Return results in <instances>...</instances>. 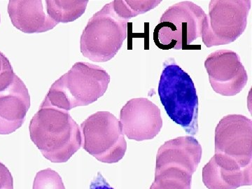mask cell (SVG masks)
<instances>
[{
  "mask_svg": "<svg viewBox=\"0 0 252 189\" xmlns=\"http://www.w3.org/2000/svg\"><path fill=\"white\" fill-rule=\"evenodd\" d=\"M30 135L46 159L55 163L66 162L80 149V127L67 111L43 101L32 119Z\"/></svg>",
  "mask_w": 252,
  "mask_h": 189,
  "instance_id": "6da1fadb",
  "label": "cell"
},
{
  "mask_svg": "<svg viewBox=\"0 0 252 189\" xmlns=\"http://www.w3.org/2000/svg\"><path fill=\"white\" fill-rule=\"evenodd\" d=\"M109 82L110 76L100 66L77 63L55 81L43 101L68 112L94 103L105 94Z\"/></svg>",
  "mask_w": 252,
  "mask_h": 189,
  "instance_id": "7a4b0ae2",
  "label": "cell"
},
{
  "mask_svg": "<svg viewBox=\"0 0 252 189\" xmlns=\"http://www.w3.org/2000/svg\"><path fill=\"white\" fill-rule=\"evenodd\" d=\"M158 94L168 117L187 133L198 132V97L191 78L175 63L165 64Z\"/></svg>",
  "mask_w": 252,
  "mask_h": 189,
  "instance_id": "3957f363",
  "label": "cell"
},
{
  "mask_svg": "<svg viewBox=\"0 0 252 189\" xmlns=\"http://www.w3.org/2000/svg\"><path fill=\"white\" fill-rule=\"evenodd\" d=\"M127 36V21L119 17L112 2L90 18L81 36V52L95 63L112 60L122 47Z\"/></svg>",
  "mask_w": 252,
  "mask_h": 189,
  "instance_id": "277c9868",
  "label": "cell"
},
{
  "mask_svg": "<svg viewBox=\"0 0 252 189\" xmlns=\"http://www.w3.org/2000/svg\"><path fill=\"white\" fill-rule=\"evenodd\" d=\"M204 10L190 1L172 5L162 15L154 31L156 46L162 50H189L192 43L201 37Z\"/></svg>",
  "mask_w": 252,
  "mask_h": 189,
  "instance_id": "5b68a950",
  "label": "cell"
},
{
  "mask_svg": "<svg viewBox=\"0 0 252 189\" xmlns=\"http://www.w3.org/2000/svg\"><path fill=\"white\" fill-rule=\"evenodd\" d=\"M83 149L104 163L122 160L127 150V142L122 124L109 112H97L81 125Z\"/></svg>",
  "mask_w": 252,
  "mask_h": 189,
  "instance_id": "8992f818",
  "label": "cell"
},
{
  "mask_svg": "<svg viewBox=\"0 0 252 189\" xmlns=\"http://www.w3.org/2000/svg\"><path fill=\"white\" fill-rule=\"evenodd\" d=\"M251 0H212L203 24L202 39L207 48L234 42L248 26Z\"/></svg>",
  "mask_w": 252,
  "mask_h": 189,
  "instance_id": "52a82bcc",
  "label": "cell"
},
{
  "mask_svg": "<svg viewBox=\"0 0 252 189\" xmlns=\"http://www.w3.org/2000/svg\"><path fill=\"white\" fill-rule=\"evenodd\" d=\"M215 154L233 159L243 167L252 165V121L240 114L222 118L215 129Z\"/></svg>",
  "mask_w": 252,
  "mask_h": 189,
  "instance_id": "ba28073f",
  "label": "cell"
},
{
  "mask_svg": "<svg viewBox=\"0 0 252 189\" xmlns=\"http://www.w3.org/2000/svg\"><path fill=\"white\" fill-rule=\"evenodd\" d=\"M205 67L212 89L222 96L240 94L248 82L239 55L231 50H217L207 56Z\"/></svg>",
  "mask_w": 252,
  "mask_h": 189,
  "instance_id": "9c48e42d",
  "label": "cell"
},
{
  "mask_svg": "<svg viewBox=\"0 0 252 189\" xmlns=\"http://www.w3.org/2000/svg\"><path fill=\"white\" fill-rule=\"evenodd\" d=\"M119 122L124 135L137 142L152 140L163 125L159 107L142 97L127 101L121 110Z\"/></svg>",
  "mask_w": 252,
  "mask_h": 189,
  "instance_id": "30bf717a",
  "label": "cell"
},
{
  "mask_svg": "<svg viewBox=\"0 0 252 189\" xmlns=\"http://www.w3.org/2000/svg\"><path fill=\"white\" fill-rule=\"evenodd\" d=\"M202 154L201 145L191 136L167 141L158 151L156 172L177 168L192 176L198 169Z\"/></svg>",
  "mask_w": 252,
  "mask_h": 189,
  "instance_id": "8fae6325",
  "label": "cell"
},
{
  "mask_svg": "<svg viewBox=\"0 0 252 189\" xmlns=\"http://www.w3.org/2000/svg\"><path fill=\"white\" fill-rule=\"evenodd\" d=\"M31 107V95L17 75L0 91V135H9L23 126Z\"/></svg>",
  "mask_w": 252,
  "mask_h": 189,
  "instance_id": "7c38bea8",
  "label": "cell"
},
{
  "mask_svg": "<svg viewBox=\"0 0 252 189\" xmlns=\"http://www.w3.org/2000/svg\"><path fill=\"white\" fill-rule=\"evenodd\" d=\"M203 182L208 189H237L252 184V165L243 167L233 159L215 154L203 169Z\"/></svg>",
  "mask_w": 252,
  "mask_h": 189,
  "instance_id": "4fadbf2b",
  "label": "cell"
},
{
  "mask_svg": "<svg viewBox=\"0 0 252 189\" xmlns=\"http://www.w3.org/2000/svg\"><path fill=\"white\" fill-rule=\"evenodd\" d=\"M7 11L13 26L27 34L46 32L58 25L44 12L41 0H10Z\"/></svg>",
  "mask_w": 252,
  "mask_h": 189,
  "instance_id": "5bb4252c",
  "label": "cell"
},
{
  "mask_svg": "<svg viewBox=\"0 0 252 189\" xmlns=\"http://www.w3.org/2000/svg\"><path fill=\"white\" fill-rule=\"evenodd\" d=\"M46 12L57 23L73 22L85 13L89 0H47Z\"/></svg>",
  "mask_w": 252,
  "mask_h": 189,
  "instance_id": "9a60e30c",
  "label": "cell"
},
{
  "mask_svg": "<svg viewBox=\"0 0 252 189\" xmlns=\"http://www.w3.org/2000/svg\"><path fill=\"white\" fill-rule=\"evenodd\" d=\"M192 176L177 168L156 172L149 189H191Z\"/></svg>",
  "mask_w": 252,
  "mask_h": 189,
  "instance_id": "2e32d148",
  "label": "cell"
},
{
  "mask_svg": "<svg viewBox=\"0 0 252 189\" xmlns=\"http://www.w3.org/2000/svg\"><path fill=\"white\" fill-rule=\"evenodd\" d=\"M161 1L157 0H115L112 1L113 9L119 17L128 21L139 15L148 12L158 6Z\"/></svg>",
  "mask_w": 252,
  "mask_h": 189,
  "instance_id": "e0dca14e",
  "label": "cell"
},
{
  "mask_svg": "<svg viewBox=\"0 0 252 189\" xmlns=\"http://www.w3.org/2000/svg\"><path fill=\"white\" fill-rule=\"evenodd\" d=\"M33 189H65V187L59 174L47 168L36 173Z\"/></svg>",
  "mask_w": 252,
  "mask_h": 189,
  "instance_id": "ac0fdd59",
  "label": "cell"
},
{
  "mask_svg": "<svg viewBox=\"0 0 252 189\" xmlns=\"http://www.w3.org/2000/svg\"><path fill=\"white\" fill-rule=\"evenodd\" d=\"M0 189H14V180L9 169L0 162Z\"/></svg>",
  "mask_w": 252,
  "mask_h": 189,
  "instance_id": "d6986e66",
  "label": "cell"
},
{
  "mask_svg": "<svg viewBox=\"0 0 252 189\" xmlns=\"http://www.w3.org/2000/svg\"><path fill=\"white\" fill-rule=\"evenodd\" d=\"M14 72L9 60L2 53L0 52V80Z\"/></svg>",
  "mask_w": 252,
  "mask_h": 189,
  "instance_id": "ffe728a7",
  "label": "cell"
},
{
  "mask_svg": "<svg viewBox=\"0 0 252 189\" xmlns=\"http://www.w3.org/2000/svg\"><path fill=\"white\" fill-rule=\"evenodd\" d=\"M90 189H114L109 185L100 172H97V176L91 182Z\"/></svg>",
  "mask_w": 252,
  "mask_h": 189,
  "instance_id": "44dd1931",
  "label": "cell"
},
{
  "mask_svg": "<svg viewBox=\"0 0 252 189\" xmlns=\"http://www.w3.org/2000/svg\"><path fill=\"white\" fill-rule=\"evenodd\" d=\"M0 23H1V16H0Z\"/></svg>",
  "mask_w": 252,
  "mask_h": 189,
  "instance_id": "7402d4cb",
  "label": "cell"
}]
</instances>
